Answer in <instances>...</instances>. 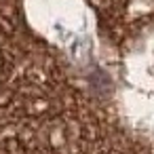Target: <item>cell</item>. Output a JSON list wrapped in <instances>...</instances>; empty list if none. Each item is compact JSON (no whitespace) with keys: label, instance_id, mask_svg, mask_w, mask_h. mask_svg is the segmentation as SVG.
I'll use <instances>...</instances> for the list:
<instances>
[{"label":"cell","instance_id":"obj_1","mask_svg":"<svg viewBox=\"0 0 154 154\" xmlns=\"http://www.w3.org/2000/svg\"><path fill=\"white\" fill-rule=\"evenodd\" d=\"M30 28L66 55L78 70L95 68L99 57L97 21L85 0H23Z\"/></svg>","mask_w":154,"mask_h":154}]
</instances>
